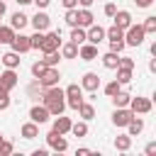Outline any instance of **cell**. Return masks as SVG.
I'll list each match as a JSON object with an SVG mask.
<instances>
[{
	"mask_svg": "<svg viewBox=\"0 0 156 156\" xmlns=\"http://www.w3.org/2000/svg\"><path fill=\"white\" fill-rule=\"evenodd\" d=\"M58 46H61V34H58V32H46L44 39H41L39 51H41V54H49V51H56Z\"/></svg>",
	"mask_w": 156,
	"mask_h": 156,
	"instance_id": "277c9868",
	"label": "cell"
},
{
	"mask_svg": "<svg viewBox=\"0 0 156 156\" xmlns=\"http://www.w3.org/2000/svg\"><path fill=\"white\" fill-rule=\"evenodd\" d=\"M29 117H32V122H37V124H44V122H49V110L44 107V105H34L32 110H29Z\"/></svg>",
	"mask_w": 156,
	"mask_h": 156,
	"instance_id": "5bb4252c",
	"label": "cell"
},
{
	"mask_svg": "<svg viewBox=\"0 0 156 156\" xmlns=\"http://www.w3.org/2000/svg\"><path fill=\"white\" fill-rule=\"evenodd\" d=\"M46 154H49L46 149H34V151H32V156H46Z\"/></svg>",
	"mask_w": 156,
	"mask_h": 156,
	"instance_id": "c3c4849f",
	"label": "cell"
},
{
	"mask_svg": "<svg viewBox=\"0 0 156 156\" xmlns=\"http://www.w3.org/2000/svg\"><path fill=\"white\" fill-rule=\"evenodd\" d=\"M102 12H105V15H107V17H112V15H115V12H117V5H115V2H107V5H105V7H102Z\"/></svg>",
	"mask_w": 156,
	"mask_h": 156,
	"instance_id": "7bdbcfd3",
	"label": "cell"
},
{
	"mask_svg": "<svg viewBox=\"0 0 156 156\" xmlns=\"http://www.w3.org/2000/svg\"><path fill=\"white\" fill-rule=\"evenodd\" d=\"M119 90H122V83H117V80H110V83L105 85V95H107V98H112V95L119 93Z\"/></svg>",
	"mask_w": 156,
	"mask_h": 156,
	"instance_id": "d590c367",
	"label": "cell"
},
{
	"mask_svg": "<svg viewBox=\"0 0 156 156\" xmlns=\"http://www.w3.org/2000/svg\"><path fill=\"white\" fill-rule=\"evenodd\" d=\"M78 56H80L83 61H95V58H98V46L90 44V41H83V44L78 46Z\"/></svg>",
	"mask_w": 156,
	"mask_h": 156,
	"instance_id": "4fadbf2b",
	"label": "cell"
},
{
	"mask_svg": "<svg viewBox=\"0 0 156 156\" xmlns=\"http://www.w3.org/2000/svg\"><path fill=\"white\" fill-rule=\"evenodd\" d=\"M105 37H107L110 41H115V39H124V29H119L117 24H112L110 29H105Z\"/></svg>",
	"mask_w": 156,
	"mask_h": 156,
	"instance_id": "f1b7e54d",
	"label": "cell"
},
{
	"mask_svg": "<svg viewBox=\"0 0 156 156\" xmlns=\"http://www.w3.org/2000/svg\"><path fill=\"white\" fill-rule=\"evenodd\" d=\"M17 83H20V78H17L15 68H5V71L0 73V88L12 90V88H17Z\"/></svg>",
	"mask_w": 156,
	"mask_h": 156,
	"instance_id": "9c48e42d",
	"label": "cell"
},
{
	"mask_svg": "<svg viewBox=\"0 0 156 156\" xmlns=\"http://www.w3.org/2000/svg\"><path fill=\"white\" fill-rule=\"evenodd\" d=\"M144 37H146V32L141 29V24H129L127 29H124V44L127 46H141L144 44Z\"/></svg>",
	"mask_w": 156,
	"mask_h": 156,
	"instance_id": "7a4b0ae2",
	"label": "cell"
},
{
	"mask_svg": "<svg viewBox=\"0 0 156 156\" xmlns=\"http://www.w3.org/2000/svg\"><path fill=\"white\" fill-rule=\"evenodd\" d=\"M149 71H151V73H156V58H151V61H149Z\"/></svg>",
	"mask_w": 156,
	"mask_h": 156,
	"instance_id": "f907efd6",
	"label": "cell"
},
{
	"mask_svg": "<svg viewBox=\"0 0 156 156\" xmlns=\"http://www.w3.org/2000/svg\"><path fill=\"white\" fill-rule=\"evenodd\" d=\"M41 39H44V32H34V34L29 37V44H32V49H39V46H41Z\"/></svg>",
	"mask_w": 156,
	"mask_h": 156,
	"instance_id": "74e56055",
	"label": "cell"
},
{
	"mask_svg": "<svg viewBox=\"0 0 156 156\" xmlns=\"http://www.w3.org/2000/svg\"><path fill=\"white\" fill-rule=\"evenodd\" d=\"M20 132H22L24 139H34V136H39V124L37 122H24Z\"/></svg>",
	"mask_w": 156,
	"mask_h": 156,
	"instance_id": "44dd1931",
	"label": "cell"
},
{
	"mask_svg": "<svg viewBox=\"0 0 156 156\" xmlns=\"http://www.w3.org/2000/svg\"><path fill=\"white\" fill-rule=\"evenodd\" d=\"M93 2H95V0H78V5H80V7H90Z\"/></svg>",
	"mask_w": 156,
	"mask_h": 156,
	"instance_id": "681fc988",
	"label": "cell"
},
{
	"mask_svg": "<svg viewBox=\"0 0 156 156\" xmlns=\"http://www.w3.org/2000/svg\"><path fill=\"white\" fill-rule=\"evenodd\" d=\"M29 24H32L37 32H46V29H49V24H51V20H49V15H46L44 10H37V15L29 20Z\"/></svg>",
	"mask_w": 156,
	"mask_h": 156,
	"instance_id": "30bf717a",
	"label": "cell"
},
{
	"mask_svg": "<svg viewBox=\"0 0 156 156\" xmlns=\"http://www.w3.org/2000/svg\"><path fill=\"white\" fill-rule=\"evenodd\" d=\"M76 112H78V115H80V117H83V119H85V122H90V119H93V117H95V107H93V105H90V102H85V100H83V102H80V107H78V110H76Z\"/></svg>",
	"mask_w": 156,
	"mask_h": 156,
	"instance_id": "d4e9b609",
	"label": "cell"
},
{
	"mask_svg": "<svg viewBox=\"0 0 156 156\" xmlns=\"http://www.w3.org/2000/svg\"><path fill=\"white\" fill-rule=\"evenodd\" d=\"M66 24L68 27H78V7L66 10Z\"/></svg>",
	"mask_w": 156,
	"mask_h": 156,
	"instance_id": "e575fe53",
	"label": "cell"
},
{
	"mask_svg": "<svg viewBox=\"0 0 156 156\" xmlns=\"http://www.w3.org/2000/svg\"><path fill=\"white\" fill-rule=\"evenodd\" d=\"M115 71H117V78H115L117 83H122V85H127V83L132 80V71H129V68H119V66H117Z\"/></svg>",
	"mask_w": 156,
	"mask_h": 156,
	"instance_id": "f546056e",
	"label": "cell"
},
{
	"mask_svg": "<svg viewBox=\"0 0 156 156\" xmlns=\"http://www.w3.org/2000/svg\"><path fill=\"white\" fill-rule=\"evenodd\" d=\"M102 39H105V29H102L100 24H95V22H93V24L88 27V32H85V41H90V44H95V46H98Z\"/></svg>",
	"mask_w": 156,
	"mask_h": 156,
	"instance_id": "8fae6325",
	"label": "cell"
},
{
	"mask_svg": "<svg viewBox=\"0 0 156 156\" xmlns=\"http://www.w3.org/2000/svg\"><path fill=\"white\" fill-rule=\"evenodd\" d=\"M37 80H39V85H41V88H51V85H58L61 73H58V68H56V66H46V71H44Z\"/></svg>",
	"mask_w": 156,
	"mask_h": 156,
	"instance_id": "3957f363",
	"label": "cell"
},
{
	"mask_svg": "<svg viewBox=\"0 0 156 156\" xmlns=\"http://www.w3.org/2000/svg\"><path fill=\"white\" fill-rule=\"evenodd\" d=\"M71 132H73V136H88V122L83 119V122L71 124Z\"/></svg>",
	"mask_w": 156,
	"mask_h": 156,
	"instance_id": "4dcf8cb0",
	"label": "cell"
},
{
	"mask_svg": "<svg viewBox=\"0 0 156 156\" xmlns=\"http://www.w3.org/2000/svg\"><path fill=\"white\" fill-rule=\"evenodd\" d=\"M12 151H15V146H12V141H7V139H5V141L0 144V156H10Z\"/></svg>",
	"mask_w": 156,
	"mask_h": 156,
	"instance_id": "b9f144b4",
	"label": "cell"
},
{
	"mask_svg": "<svg viewBox=\"0 0 156 156\" xmlns=\"http://www.w3.org/2000/svg\"><path fill=\"white\" fill-rule=\"evenodd\" d=\"M134 117V112L129 110V107H115V112H112V124L115 127H127V122Z\"/></svg>",
	"mask_w": 156,
	"mask_h": 156,
	"instance_id": "ba28073f",
	"label": "cell"
},
{
	"mask_svg": "<svg viewBox=\"0 0 156 156\" xmlns=\"http://www.w3.org/2000/svg\"><path fill=\"white\" fill-rule=\"evenodd\" d=\"M80 88L88 90V93H95V90L100 88V76L93 73V71H88V73L83 76V80H80Z\"/></svg>",
	"mask_w": 156,
	"mask_h": 156,
	"instance_id": "7c38bea8",
	"label": "cell"
},
{
	"mask_svg": "<svg viewBox=\"0 0 156 156\" xmlns=\"http://www.w3.org/2000/svg\"><path fill=\"white\" fill-rule=\"evenodd\" d=\"M12 37H15V29H12L10 24H7V27H5V24H0V44H10V41H12Z\"/></svg>",
	"mask_w": 156,
	"mask_h": 156,
	"instance_id": "83f0119b",
	"label": "cell"
},
{
	"mask_svg": "<svg viewBox=\"0 0 156 156\" xmlns=\"http://www.w3.org/2000/svg\"><path fill=\"white\" fill-rule=\"evenodd\" d=\"M10 46H12V51H17V54H27V51H32V44H29V37L27 34H15L12 37V41H10Z\"/></svg>",
	"mask_w": 156,
	"mask_h": 156,
	"instance_id": "52a82bcc",
	"label": "cell"
},
{
	"mask_svg": "<svg viewBox=\"0 0 156 156\" xmlns=\"http://www.w3.org/2000/svg\"><path fill=\"white\" fill-rule=\"evenodd\" d=\"M134 2H136V7H151L154 0H134Z\"/></svg>",
	"mask_w": 156,
	"mask_h": 156,
	"instance_id": "7dc6e473",
	"label": "cell"
},
{
	"mask_svg": "<svg viewBox=\"0 0 156 156\" xmlns=\"http://www.w3.org/2000/svg\"><path fill=\"white\" fill-rule=\"evenodd\" d=\"M27 24H29V17H27L24 12H15V15L10 17V27H12L15 32H22Z\"/></svg>",
	"mask_w": 156,
	"mask_h": 156,
	"instance_id": "2e32d148",
	"label": "cell"
},
{
	"mask_svg": "<svg viewBox=\"0 0 156 156\" xmlns=\"http://www.w3.org/2000/svg\"><path fill=\"white\" fill-rule=\"evenodd\" d=\"M71 119L68 117H63V115H56V119H54V124H51V129L54 132H58V134H68L71 132Z\"/></svg>",
	"mask_w": 156,
	"mask_h": 156,
	"instance_id": "9a60e30c",
	"label": "cell"
},
{
	"mask_svg": "<svg viewBox=\"0 0 156 156\" xmlns=\"http://www.w3.org/2000/svg\"><path fill=\"white\" fill-rule=\"evenodd\" d=\"M144 151H146V156H154V154H156V141H149Z\"/></svg>",
	"mask_w": 156,
	"mask_h": 156,
	"instance_id": "ee69618b",
	"label": "cell"
},
{
	"mask_svg": "<svg viewBox=\"0 0 156 156\" xmlns=\"http://www.w3.org/2000/svg\"><path fill=\"white\" fill-rule=\"evenodd\" d=\"M100 58H102V66L110 68V71H115L117 63H119V54H115V51H107V54H102Z\"/></svg>",
	"mask_w": 156,
	"mask_h": 156,
	"instance_id": "ffe728a7",
	"label": "cell"
},
{
	"mask_svg": "<svg viewBox=\"0 0 156 156\" xmlns=\"http://www.w3.org/2000/svg\"><path fill=\"white\" fill-rule=\"evenodd\" d=\"M44 71H46V63H44V61H37V63H32V76H34V78H39Z\"/></svg>",
	"mask_w": 156,
	"mask_h": 156,
	"instance_id": "60d3db41",
	"label": "cell"
},
{
	"mask_svg": "<svg viewBox=\"0 0 156 156\" xmlns=\"http://www.w3.org/2000/svg\"><path fill=\"white\" fill-rule=\"evenodd\" d=\"M44 107L49 110L51 117L63 115V110H66V100H63V90H61L58 85L44 88Z\"/></svg>",
	"mask_w": 156,
	"mask_h": 156,
	"instance_id": "6da1fadb",
	"label": "cell"
},
{
	"mask_svg": "<svg viewBox=\"0 0 156 156\" xmlns=\"http://www.w3.org/2000/svg\"><path fill=\"white\" fill-rule=\"evenodd\" d=\"M2 141H5V136H2V134H0V144H2Z\"/></svg>",
	"mask_w": 156,
	"mask_h": 156,
	"instance_id": "11a10c76",
	"label": "cell"
},
{
	"mask_svg": "<svg viewBox=\"0 0 156 156\" xmlns=\"http://www.w3.org/2000/svg\"><path fill=\"white\" fill-rule=\"evenodd\" d=\"M0 58H2L5 68H17V66H20V54H17V51H7V54H2Z\"/></svg>",
	"mask_w": 156,
	"mask_h": 156,
	"instance_id": "603a6c76",
	"label": "cell"
},
{
	"mask_svg": "<svg viewBox=\"0 0 156 156\" xmlns=\"http://www.w3.org/2000/svg\"><path fill=\"white\" fill-rule=\"evenodd\" d=\"M117 66H119V68H129V71H134V58L119 54V63H117Z\"/></svg>",
	"mask_w": 156,
	"mask_h": 156,
	"instance_id": "ab89813d",
	"label": "cell"
},
{
	"mask_svg": "<svg viewBox=\"0 0 156 156\" xmlns=\"http://www.w3.org/2000/svg\"><path fill=\"white\" fill-rule=\"evenodd\" d=\"M141 29H144L146 34H156V17H154V15H149V17L144 20V24H141Z\"/></svg>",
	"mask_w": 156,
	"mask_h": 156,
	"instance_id": "d6a6232c",
	"label": "cell"
},
{
	"mask_svg": "<svg viewBox=\"0 0 156 156\" xmlns=\"http://www.w3.org/2000/svg\"><path fill=\"white\" fill-rule=\"evenodd\" d=\"M129 100H132V95L124 93V90H119V93L112 95V105L115 107H129Z\"/></svg>",
	"mask_w": 156,
	"mask_h": 156,
	"instance_id": "cb8c5ba5",
	"label": "cell"
},
{
	"mask_svg": "<svg viewBox=\"0 0 156 156\" xmlns=\"http://www.w3.org/2000/svg\"><path fill=\"white\" fill-rule=\"evenodd\" d=\"M88 154H90V149H78L76 151V156H88Z\"/></svg>",
	"mask_w": 156,
	"mask_h": 156,
	"instance_id": "816d5d0a",
	"label": "cell"
},
{
	"mask_svg": "<svg viewBox=\"0 0 156 156\" xmlns=\"http://www.w3.org/2000/svg\"><path fill=\"white\" fill-rule=\"evenodd\" d=\"M46 66H58V61H61V54H58V49L56 51H49V54H44V58H41Z\"/></svg>",
	"mask_w": 156,
	"mask_h": 156,
	"instance_id": "1f68e13d",
	"label": "cell"
},
{
	"mask_svg": "<svg viewBox=\"0 0 156 156\" xmlns=\"http://www.w3.org/2000/svg\"><path fill=\"white\" fill-rule=\"evenodd\" d=\"M95 22V17H93V12H90V7H80L78 10V27H83V29H88L90 24Z\"/></svg>",
	"mask_w": 156,
	"mask_h": 156,
	"instance_id": "ac0fdd59",
	"label": "cell"
},
{
	"mask_svg": "<svg viewBox=\"0 0 156 156\" xmlns=\"http://www.w3.org/2000/svg\"><path fill=\"white\" fill-rule=\"evenodd\" d=\"M15 2H17V5H29L32 0H15Z\"/></svg>",
	"mask_w": 156,
	"mask_h": 156,
	"instance_id": "db71d44e",
	"label": "cell"
},
{
	"mask_svg": "<svg viewBox=\"0 0 156 156\" xmlns=\"http://www.w3.org/2000/svg\"><path fill=\"white\" fill-rule=\"evenodd\" d=\"M151 100L149 98H141V95H136V98H132L129 100V110L134 112V115H146V112H151Z\"/></svg>",
	"mask_w": 156,
	"mask_h": 156,
	"instance_id": "5b68a950",
	"label": "cell"
},
{
	"mask_svg": "<svg viewBox=\"0 0 156 156\" xmlns=\"http://www.w3.org/2000/svg\"><path fill=\"white\" fill-rule=\"evenodd\" d=\"M58 49H61V56H63V58H76V56H78V44H73V41H66V44H61Z\"/></svg>",
	"mask_w": 156,
	"mask_h": 156,
	"instance_id": "7402d4cb",
	"label": "cell"
},
{
	"mask_svg": "<svg viewBox=\"0 0 156 156\" xmlns=\"http://www.w3.org/2000/svg\"><path fill=\"white\" fill-rule=\"evenodd\" d=\"M68 41H73V44L80 46V44L85 41V29H83V27H71V39H68Z\"/></svg>",
	"mask_w": 156,
	"mask_h": 156,
	"instance_id": "4316f807",
	"label": "cell"
},
{
	"mask_svg": "<svg viewBox=\"0 0 156 156\" xmlns=\"http://www.w3.org/2000/svg\"><path fill=\"white\" fill-rule=\"evenodd\" d=\"M112 20H115V24H117L119 29H127V27L132 24V15H129L127 10H117V12L112 15Z\"/></svg>",
	"mask_w": 156,
	"mask_h": 156,
	"instance_id": "d6986e66",
	"label": "cell"
},
{
	"mask_svg": "<svg viewBox=\"0 0 156 156\" xmlns=\"http://www.w3.org/2000/svg\"><path fill=\"white\" fill-rule=\"evenodd\" d=\"M129 146H132V136H129V134L115 136V149H117V151H129Z\"/></svg>",
	"mask_w": 156,
	"mask_h": 156,
	"instance_id": "484cf974",
	"label": "cell"
},
{
	"mask_svg": "<svg viewBox=\"0 0 156 156\" xmlns=\"http://www.w3.org/2000/svg\"><path fill=\"white\" fill-rule=\"evenodd\" d=\"M0 20H2V15H0Z\"/></svg>",
	"mask_w": 156,
	"mask_h": 156,
	"instance_id": "9f6ffc18",
	"label": "cell"
},
{
	"mask_svg": "<svg viewBox=\"0 0 156 156\" xmlns=\"http://www.w3.org/2000/svg\"><path fill=\"white\" fill-rule=\"evenodd\" d=\"M141 132H144V119L134 115V117L127 122V134H129V136H139Z\"/></svg>",
	"mask_w": 156,
	"mask_h": 156,
	"instance_id": "e0dca14e",
	"label": "cell"
},
{
	"mask_svg": "<svg viewBox=\"0 0 156 156\" xmlns=\"http://www.w3.org/2000/svg\"><path fill=\"white\" fill-rule=\"evenodd\" d=\"M46 144H49L54 151H58V154L68 149V141H66V136H63V134H58V132H54V129L46 134Z\"/></svg>",
	"mask_w": 156,
	"mask_h": 156,
	"instance_id": "8992f818",
	"label": "cell"
},
{
	"mask_svg": "<svg viewBox=\"0 0 156 156\" xmlns=\"http://www.w3.org/2000/svg\"><path fill=\"white\" fill-rule=\"evenodd\" d=\"M124 39H115V41H110V51H115V54H122L124 51Z\"/></svg>",
	"mask_w": 156,
	"mask_h": 156,
	"instance_id": "f35d334b",
	"label": "cell"
},
{
	"mask_svg": "<svg viewBox=\"0 0 156 156\" xmlns=\"http://www.w3.org/2000/svg\"><path fill=\"white\" fill-rule=\"evenodd\" d=\"M32 2H34V5H37V10H46V7H49V2H51V0H32Z\"/></svg>",
	"mask_w": 156,
	"mask_h": 156,
	"instance_id": "f6af8a7d",
	"label": "cell"
},
{
	"mask_svg": "<svg viewBox=\"0 0 156 156\" xmlns=\"http://www.w3.org/2000/svg\"><path fill=\"white\" fill-rule=\"evenodd\" d=\"M5 10H7L5 7V0H0V15H5Z\"/></svg>",
	"mask_w": 156,
	"mask_h": 156,
	"instance_id": "f5cc1de1",
	"label": "cell"
},
{
	"mask_svg": "<svg viewBox=\"0 0 156 156\" xmlns=\"http://www.w3.org/2000/svg\"><path fill=\"white\" fill-rule=\"evenodd\" d=\"M63 2V7L66 10H73V7H78V0H61Z\"/></svg>",
	"mask_w": 156,
	"mask_h": 156,
	"instance_id": "bcb514c9",
	"label": "cell"
},
{
	"mask_svg": "<svg viewBox=\"0 0 156 156\" xmlns=\"http://www.w3.org/2000/svg\"><path fill=\"white\" fill-rule=\"evenodd\" d=\"M63 98H83V88L73 83V85H68V88L63 90Z\"/></svg>",
	"mask_w": 156,
	"mask_h": 156,
	"instance_id": "836d02e7",
	"label": "cell"
},
{
	"mask_svg": "<svg viewBox=\"0 0 156 156\" xmlns=\"http://www.w3.org/2000/svg\"><path fill=\"white\" fill-rule=\"evenodd\" d=\"M10 107V90L0 88V110H7Z\"/></svg>",
	"mask_w": 156,
	"mask_h": 156,
	"instance_id": "8d00e7d4",
	"label": "cell"
}]
</instances>
